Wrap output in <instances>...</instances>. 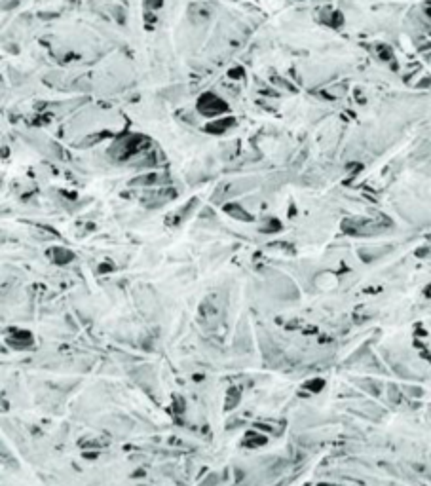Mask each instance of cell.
<instances>
[{
  "instance_id": "cell-3",
  "label": "cell",
  "mask_w": 431,
  "mask_h": 486,
  "mask_svg": "<svg viewBox=\"0 0 431 486\" xmlns=\"http://www.w3.org/2000/svg\"><path fill=\"white\" fill-rule=\"evenodd\" d=\"M147 4L150 8H158V6H161V0H147Z\"/></svg>"
},
{
  "instance_id": "cell-2",
  "label": "cell",
  "mask_w": 431,
  "mask_h": 486,
  "mask_svg": "<svg viewBox=\"0 0 431 486\" xmlns=\"http://www.w3.org/2000/svg\"><path fill=\"white\" fill-rule=\"evenodd\" d=\"M232 123H234V120H232V118H228V120H220V122L217 123V125H215V123H209L206 130H207V131H213V133H222V131H226L228 128H230Z\"/></svg>"
},
{
  "instance_id": "cell-1",
  "label": "cell",
  "mask_w": 431,
  "mask_h": 486,
  "mask_svg": "<svg viewBox=\"0 0 431 486\" xmlns=\"http://www.w3.org/2000/svg\"><path fill=\"white\" fill-rule=\"evenodd\" d=\"M198 111L206 116H219L222 112L228 111L226 103L220 97H217L215 93H203L200 99H198Z\"/></svg>"
}]
</instances>
